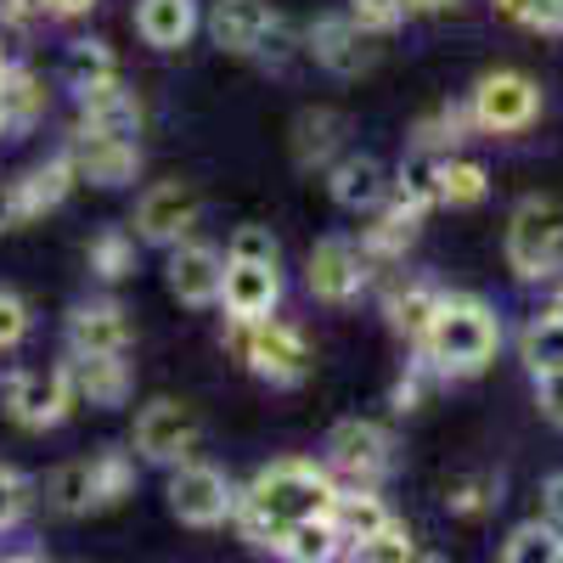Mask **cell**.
<instances>
[{"instance_id":"1","label":"cell","mask_w":563,"mask_h":563,"mask_svg":"<svg viewBox=\"0 0 563 563\" xmlns=\"http://www.w3.org/2000/svg\"><path fill=\"white\" fill-rule=\"evenodd\" d=\"M339 496V479L327 474V462L310 456H282L271 467L238 490V507H231V525L249 547H276L299 519H321Z\"/></svg>"},{"instance_id":"2","label":"cell","mask_w":563,"mask_h":563,"mask_svg":"<svg viewBox=\"0 0 563 563\" xmlns=\"http://www.w3.org/2000/svg\"><path fill=\"white\" fill-rule=\"evenodd\" d=\"M501 350V316L490 299L479 294H445L429 333H422V344L411 355H422L440 378H479V372L496 361Z\"/></svg>"},{"instance_id":"3","label":"cell","mask_w":563,"mask_h":563,"mask_svg":"<svg viewBox=\"0 0 563 563\" xmlns=\"http://www.w3.org/2000/svg\"><path fill=\"white\" fill-rule=\"evenodd\" d=\"M225 350L238 355L260 384L271 389H294L310 378V339L299 333L294 321H282L276 310L271 316H254V321H238V316H225Z\"/></svg>"},{"instance_id":"4","label":"cell","mask_w":563,"mask_h":563,"mask_svg":"<svg viewBox=\"0 0 563 563\" xmlns=\"http://www.w3.org/2000/svg\"><path fill=\"white\" fill-rule=\"evenodd\" d=\"M507 271L519 282H547L563 271V203L558 198H525L507 214Z\"/></svg>"},{"instance_id":"5","label":"cell","mask_w":563,"mask_h":563,"mask_svg":"<svg viewBox=\"0 0 563 563\" xmlns=\"http://www.w3.org/2000/svg\"><path fill=\"white\" fill-rule=\"evenodd\" d=\"M474 135H525L541 119V85L525 68H490L467 90Z\"/></svg>"},{"instance_id":"6","label":"cell","mask_w":563,"mask_h":563,"mask_svg":"<svg viewBox=\"0 0 563 563\" xmlns=\"http://www.w3.org/2000/svg\"><path fill=\"white\" fill-rule=\"evenodd\" d=\"M321 462L339 485H372L378 490L395 474V434L372 417H344V422H333V434H327Z\"/></svg>"},{"instance_id":"7","label":"cell","mask_w":563,"mask_h":563,"mask_svg":"<svg viewBox=\"0 0 563 563\" xmlns=\"http://www.w3.org/2000/svg\"><path fill=\"white\" fill-rule=\"evenodd\" d=\"M164 501H169V512H175L186 530H220V525H231V507H238V485L225 479V467L186 456V462L169 467Z\"/></svg>"},{"instance_id":"8","label":"cell","mask_w":563,"mask_h":563,"mask_svg":"<svg viewBox=\"0 0 563 563\" xmlns=\"http://www.w3.org/2000/svg\"><path fill=\"white\" fill-rule=\"evenodd\" d=\"M372 276H378L372 254H366L355 238H344V231L321 238V243L310 249V260H305V288H310V299H316V305H333V310L355 305V299L372 288Z\"/></svg>"},{"instance_id":"9","label":"cell","mask_w":563,"mask_h":563,"mask_svg":"<svg viewBox=\"0 0 563 563\" xmlns=\"http://www.w3.org/2000/svg\"><path fill=\"white\" fill-rule=\"evenodd\" d=\"M74 406H79V395H74V378H68V361L23 366L7 378V411L29 434H45V429H57V422H68Z\"/></svg>"},{"instance_id":"10","label":"cell","mask_w":563,"mask_h":563,"mask_svg":"<svg viewBox=\"0 0 563 563\" xmlns=\"http://www.w3.org/2000/svg\"><path fill=\"white\" fill-rule=\"evenodd\" d=\"M198 411L186 406V400H169V395H158V400H147L135 411V429H130V451L141 456V462H153V467H175V462H186L198 451Z\"/></svg>"},{"instance_id":"11","label":"cell","mask_w":563,"mask_h":563,"mask_svg":"<svg viewBox=\"0 0 563 563\" xmlns=\"http://www.w3.org/2000/svg\"><path fill=\"white\" fill-rule=\"evenodd\" d=\"M198 214H203V198L192 192L186 180H153L147 192L135 198V243L147 249H175L180 238L198 231Z\"/></svg>"},{"instance_id":"12","label":"cell","mask_w":563,"mask_h":563,"mask_svg":"<svg viewBox=\"0 0 563 563\" xmlns=\"http://www.w3.org/2000/svg\"><path fill=\"white\" fill-rule=\"evenodd\" d=\"M378 34H366L350 12H339V18H316L310 29H305V57L316 63V68H327L333 79H361L372 63H378V45H372Z\"/></svg>"},{"instance_id":"13","label":"cell","mask_w":563,"mask_h":563,"mask_svg":"<svg viewBox=\"0 0 563 563\" xmlns=\"http://www.w3.org/2000/svg\"><path fill=\"white\" fill-rule=\"evenodd\" d=\"M164 282H169V294L186 310H214L220 305V282H225V254L214 243L180 238L175 249H164Z\"/></svg>"},{"instance_id":"14","label":"cell","mask_w":563,"mask_h":563,"mask_svg":"<svg viewBox=\"0 0 563 563\" xmlns=\"http://www.w3.org/2000/svg\"><path fill=\"white\" fill-rule=\"evenodd\" d=\"M68 158H74L79 180H90V186H130L141 175V141L135 135L74 130L68 135Z\"/></svg>"},{"instance_id":"15","label":"cell","mask_w":563,"mask_h":563,"mask_svg":"<svg viewBox=\"0 0 563 563\" xmlns=\"http://www.w3.org/2000/svg\"><path fill=\"white\" fill-rule=\"evenodd\" d=\"M276 305H282V265L225 254L220 310H225V316H238V321H254V316H271Z\"/></svg>"},{"instance_id":"16","label":"cell","mask_w":563,"mask_h":563,"mask_svg":"<svg viewBox=\"0 0 563 563\" xmlns=\"http://www.w3.org/2000/svg\"><path fill=\"white\" fill-rule=\"evenodd\" d=\"M203 29L225 57H260L265 34L276 29V7L271 0H214Z\"/></svg>"},{"instance_id":"17","label":"cell","mask_w":563,"mask_h":563,"mask_svg":"<svg viewBox=\"0 0 563 563\" xmlns=\"http://www.w3.org/2000/svg\"><path fill=\"white\" fill-rule=\"evenodd\" d=\"M141 124H147V108H141V97L119 79L108 85H90L74 97V130H97V135H141Z\"/></svg>"},{"instance_id":"18","label":"cell","mask_w":563,"mask_h":563,"mask_svg":"<svg viewBox=\"0 0 563 563\" xmlns=\"http://www.w3.org/2000/svg\"><path fill=\"white\" fill-rule=\"evenodd\" d=\"M68 355H124L130 350V316L119 299H85L68 310Z\"/></svg>"},{"instance_id":"19","label":"cell","mask_w":563,"mask_h":563,"mask_svg":"<svg viewBox=\"0 0 563 563\" xmlns=\"http://www.w3.org/2000/svg\"><path fill=\"white\" fill-rule=\"evenodd\" d=\"M327 198H333L344 214H372L389 198V169L372 153H339L327 164Z\"/></svg>"},{"instance_id":"20","label":"cell","mask_w":563,"mask_h":563,"mask_svg":"<svg viewBox=\"0 0 563 563\" xmlns=\"http://www.w3.org/2000/svg\"><path fill=\"white\" fill-rule=\"evenodd\" d=\"M417 231H422V209L389 192L378 209L366 214V225H361V249L372 254V265H395V260H406V249L417 243Z\"/></svg>"},{"instance_id":"21","label":"cell","mask_w":563,"mask_h":563,"mask_svg":"<svg viewBox=\"0 0 563 563\" xmlns=\"http://www.w3.org/2000/svg\"><path fill=\"white\" fill-rule=\"evenodd\" d=\"M130 23H135L141 45L180 52V45H192V34L203 29V12H198V0H135Z\"/></svg>"},{"instance_id":"22","label":"cell","mask_w":563,"mask_h":563,"mask_svg":"<svg viewBox=\"0 0 563 563\" xmlns=\"http://www.w3.org/2000/svg\"><path fill=\"white\" fill-rule=\"evenodd\" d=\"M68 378H74V395L79 406H97V411H113L130 400V361L124 355H68Z\"/></svg>"},{"instance_id":"23","label":"cell","mask_w":563,"mask_h":563,"mask_svg":"<svg viewBox=\"0 0 563 563\" xmlns=\"http://www.w3.org/2000/svg\"><path fill=\"white\" fill-rule=\"evenodd\" d=\"M440 299H445V288H434V282H422V276L395 282V288L384 294V321H389V333L406 339V350H417L422 333H429V321H434V310H440Z\"/></svg>"},{"instance_id":"24","label":"cell","mask_w":563,"mask_h":563,"mask_svg":"<svg viewBox=\"0 0 563 563\" xmlns=\"http://www.w3.org/2000/svg\"><path fill=\"white\" fill-rule=\"evenodd\" d=\"M344 135H350V124H344L339 108H305L294 119V135H288L294 164L299 169H327V164L344 153Z\"/></svg>"},{"instance_id":"25","label":"cell","mask_w":563,"mask_h":563,"mask_svg":"<svg viewBox=\"0 0 563 563\" xmlns=\"http://www.w3.org/2000/svg\"><path fill=\"white\" fill-rule=\"evenodd\" d=\"M45 108H52V90H45V79L23 63H12L7 74H0V135H29Z\"/></svg>"},{"instance_id":"26","label":"cell","mask_w":563,"mask_h":563,"mask_svg":"<svg viewBox=\"0 0 563 563\" xmlns=\"http://www.w3.org/2000/svg\"><path fill=\"white\" fill-rule=\"evenodd\" d=\"M327 519H333V530L344 536V552L355 547V541H366V536H378L395 512L384 507V496L372 490V485H339V496H333V507H327Z\"/></svg>"},{"instance_id":"27","label":"cell","mask_w":563,"mask_h":563,"mask_svg":"<svg viewBox=\"0 0 563 563\" xmlns=\"http://www.w3.org/2000/svg\"><path fill=\"white\" fill-rule=\"evenodd\" d=\"M45 507L63 512V519H85V512H102V490H97V462H68L45 479Z\"/></svg>"},{"instance_id":"28","label":"cell","mask_w":563,"mask_h":563,"mask_svg":"<svg viewBox=\"0 0 563 563\" xmlns=\"http://www.w3.org/2000/svg\"><path fill=\"white\" fill-rule=\"evenodd\" d=\"M57 79H63V90H90V85H108V79H119V57H113V45L108 40H68L63 45V63H57Z\"/></svg>"},{"instance_id":"29","label":"cell","mask_w":563,"mask_h":563,"mask_svg":"<svg viewBox=\"0 0 563 563\" xmlns=\"http://www.w3.org/2000/svg\"><path fill=\"white\" fill-rule=\"evenodd\" d=\"M18 186H23V198H29V214L40 220V214H52V209L68 203V192L79 186V169H74V158L63 147V153H52L45 164H34L29 175H18Z\"/></svg>"},{"instance_id":"30","label":"cell","mask_w":563,"mask_h":563,"mask_svg":"<svg viewBox=\"0 0 563 563\" xmlns=\"http://www.w3.org/2000/svg\"><path fill=\"white\" fill-rule=\"evenodd\" d=\"M474 135V119H467V102H440V108H429L417 124H411V147H422V153H456L462 141Z\"/></svg>"},{"instance_id":"31","label":"cell","mask_w":563,"mask_h":563,"mask_svg":"<svg viewBox=\"0 0 563 563\" xmlns=\"http://www.w3.org/2000/svg\"><path fill=\"white\" fill-rule=\"evenodd\" d=\"M276 558H288V563H333V558H344V536L333 530V519H299L288 536H282L276 547H271Z\"/></svg>"},{"instance_id":"32","label":"cell","mask_w":563,"mask_h":563,"mask_svg":"<svg viewBox=\"0 0 563 563\" xmlns=\"http://www.w3.org/2000/svg\"><path fill=\"white\" fill-rule=\"evenodd\" d=\"M519 361L530 378H547V372H563V316L541 310L525 321V333H519Z\"/></svg>"},{"instance_id":"33","label":"cell","mask_w":563,"mask_h":563,"mask_svg":"<svg viewBox=\"0 0 563 563\" xmlns=\"http://www.w3.org/2000/svg\"><path fill=\"white\" fill-rule=\"evenodd\" d=\"M389 192H395V198H406V203H417L422 214L440 209V153L411 147V153L400 158V169L389 175Z\"/></svg>"},{"instance_id":"34","label":"cell","mask_w":563,"mask_h":563,"mask_svg":"<svg viewBox=\"0 0 563 563\" xmlns=\"http://www.w3.org/2000/svg\"><path fill=\"white\" fill-rule=\"evenodd\" d=\"M490 198V175L479 158H440V209H479Z\"/></svg>"},{"instance_id":"35","label":"cell","mask_w":563,"mask_h":563,"mask_svg":"<svg viewBox=\"0 0 563 563\" xmlns=\"http://www.w3.org/2000/svg\"><path fill=\"white\" fill-rule=\"evenodd\" d=\"M501 558L507 563H563V530L552 519H525L507 530Z\"/></svg>"},{"instance_id":"36","label":"cell","mask_w":563,"mask_h":563,"mask_svg":"<svg viewBox=\"0 0 563 563\" xmlns=\"http://www.w3.org/2000/svg\"><path fill=\"white\" fill-rule=\"evenodd\" d=\"M85 265L97 282H124L135 271V231H124V225L97 231V238L85 243Z\"/></svg>"},{"instance_id":"37","label":"cell","mask_w":563,"mask_h":563,"mask_svg":"<svg viewBox=\"0 0 563 563\" xmlns=\"http://www.w3.org/2000/svg\"><path fill=\"white\" fill-rule=\"evenodd\" d=\"M501 501V479L496 474H467L445 490V507H451V519H485V512Z\"/></svg>"},{"instance_id":"38","label":"cell","mask_w":563,"mask_h":563,"mask_svg":"<svg viewBox=\"0 0 563 563\" xmlns=\"http://www.w3.org/2000/svg\"><path fill=\"white\" fill-rule=\"evenodd\" d=\"M344 558H361V563H411V558H417V541H411V530H406L400 519H389L378 536L355 541Z\"/></svg>"},{"instance_id":"39","label":"cell","mask_w":563,"mask_h":563,"mask_svg":"<svg viewBox=\"0 0 563 563\" xmlns=\"http://www.w3.org/2000/svg\"><path fill=\"white\" fill-rule=\"evenodd\" d=\"M496 12L512 29H530V34H563V0H496Z\"/></svg>"},{"instance_id":"40","label":"cell","mask_w":563,"mask_h":563,"mask_svg":"<svg viewBox=\"0 0 563 563\" xmlns=\"http://www.w3.org/2000/svg\"><path fill=\"white\" fill-rule=\"evenodd\" d=\"M434 384H445V378H440V372H434L429 361H422V355H411V361H406V372L395 378V389H389V411L411 417V411L422 406V395H429Z\"/></svg>"},{"instance_id":"41","label":"cell","mask_w":563,"mask_h":563,"mask_svg":"<svg viewBox=\"0 0 563 563\" xmlns=\"http://www.w3.org/2000/svg\"><path fill=\"white\" fill-rule=\"evenodd\" d=\"M97 490H102V507H119L130 490H135V456L130 451H97Z\"/></svg>"},{"instance_id":"42","label":"cell","mask_w":563,"mask_h":563,"mask_svg":"<svg viewBox=\"0 0 563 563\" xmlns=\"http://www.w3.org/2000/svg\"><path fill=\"white\" fill-rule=\"evenodd\" d=\"M350 18L366 34H395L411 18V0H350Z\"/></svg>"},{"instance_id":"43","label":"cell","mask_w":563,"mask_h":563,"mask_svg":"<svg viewBox=\"0 0 563 563\" xmlns=\"http://www.w3.org/2000/svg\"><path fill=\"white\" fill-rule=\"evenodd\" d=\"M29 501H34L29 479L18 474V467H7V462H0V536H7V530H18V525H23V512H29Z\"/></svg>"},{"instance_id":"44","label":"cell","mask_w":563,"mask_h":563,"mask_svg":"<svg viewBox=\"0 0 563 563\" xmlns=\"http://www.w3.org/2000/svg\"><path fill=\"white\" fill-rule=\"evenodd\" d=\"M29 327H34L29 299H23V294H12V288H0V355L18 350V344L29 339Z\"/></svg>"},{"instance_id":"45","label":"cell","mask_w":563,"mask_h":563,"mask_svg":"<svg viewBox=\"0 0 563 563\" xmlns=\"http://www.w3.org/2000/svg\"><path fill=\"white\" fill-rule=\"evenodd\" d=\"M225 254L282 265V249H276V238H271V225H238V231H231V243H225Z\"/></svg>"},{"instance_id":"46","label":"cell","mask_w":563,"mask_h":563,"mask_svg":"<svg viewBox=\"0 0 563 563\" xmlns=\"http://www.w3.org/2000/svg\"><path fill=\"white\" fill-rule=\"evenodd\" d=\"M0 23L40 29V23H52V0H0Z\"/></svg>"},{"instance_id":"47","label":"cell","mask_w":563,"mask_h":563,"mask_svg":"<svg viewBox=\"0 0 563 563\" xmlns=\"http://www.w3.org/2000/svg\"><path fill=\"white\" fill-rule=\"evenodd\" d=\"M536 411L552 422V429H563V372H547V378H536Z\"/></svg>"},{"instance_id":"48","label":"cell","mask_w":563,"mask_h":563,"mask_svg":"<svg viewBox=\"0 0 563 563\" xmlns=\"http://www.w3.org/2000/svg\"><path fill=\"white\" fill-rule=\"evenodd\" d=\"M34 214H29V198H23V186L18 180H0V231H18V225H29Z\"/></svg>"},{"instance_id":"49","label":"cell","mask_w":563,"mask_h":563,"mask_svg":"<svg viewBox=\"0 0 563 563\" xmlns=\"http://www.w3.org/2000/svg\"><path fill=\"white\" fill-rule=\"evenodd\" d=\"M541 519H552V525L563 530V474H552V479L541 485Z\"/></svg>"},{"instance_id":"50","label":"cell","mask_w":563,"mask_h":563,"mask_svg":"<svg viewBox=\"0 0 563 563\" xmlns=\"http://www.w3.org/2000/svg\"><path fill=\"white\" fill-rule=\"evenodd\" d=\"M97 7H102V0H52V18L57 23H74V18H90Z\"/></svg>"},{"instance_id":"51","label":"cell","mask_w":563,"mask_h":563,"mask_svg":"<svg viewBox=\"0 0 563 563\" xmlns=\"http://www.w3.org/2000/svg\"><path fill=\"white\" fill-rule=\"evenodd\" d=\"M462 0H411V12H456Z\"/></svg>"},{"instance_id":"52","label":"cell","mask_w":563,"mask_h":563,"mask_svg":"<svg viewBox=\"0 0 563 563\" xmlns=\"http://www.w3.org/2000/svg\"><path fill=\"white\" fill-rule=\"evenodd\" d=\"M552 316H563V282H558V294H552V305H547Z\"/></svg>"},{"instance_id":"53","label":"cell","mask_w":563,"mask_h":563,"mask_svg":"<svg viewBox=\"0 0 563 563\" xmlns=\"http://www.w3.org/2000/svg\"><path fill=\"white\" fill-rule=\"evenodd\" d=\"M12 68V52H7V40H0V74H7Z\"/></svg>"}]
</instances>
